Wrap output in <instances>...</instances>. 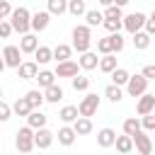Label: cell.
<instances>
[{
	"instance_id": "1",
	"label": "cell",
	"mask_w": 155,
	"mask_h": 155,
	"mask_svg": "<svg viewBox=\"0 0 155 155\" xmlns=\"http://www.w3.org/2000/svg\"><path fill=\"white\" fill-rule=\"evenodd\" d=\"M90 29H92V27H87V24H75V27H73V48H75L78 53H82V51H87V48L92 46V34H90Z\"/></svg>"
},
{
	"instance_id": "2",
	"label": "cell",
	"mask_w": 155,
	"mask_h": 155,
	"mask_svg": "<svg viewBox=\"0 0 155 155\" xmlns=\"http://www.w3.org/2000/svg\"><path fill=\"white\" fill-rule=\"evenodd\" d=\"M29 17H31V12L27 10V7H12V12H10V24H12V31H19V34H27L29 31Z\"/></svg>"
},
{
	"instance_id": "3",
	"label": "cell",
	"mask_w": 155,
	"mask_h": 155,
	"mask_svg": "<svg viewBox=\"0 0 155 155\" xmlns=\"http://www.w3.org/2000/svg\"><path fill=\"white\" fill-rule=\"evenodd\" d=\"M15 136H17V138H15V145H17L19 153L34 150V128H31V126H22Z\"/></svg>"
},
{
	"instance_id": "4",
	"label": "cell",
	"mask_w": 155,
	"mask_h": 155,
	"mask_svg": "<svg viewBox=\"0 0 155 155\" xmlns=\"http://www.w3.org/2000/svg\"><path fill=\"white\" fill-rule=\"evenodd\" d=\"M97 109H99V97H97L94 92H87V94L82 97V102L78 104V114H80V116H94Z\"/></svg>"
},
{
	"instance_id": "5",
	"label": "cell",
	"mask_w": 155,
	"mask_h": 155,
	"mask_svg": "<svg viewBox=\"0 0 155 155\" xmlns=\"http://www.w3.org/2000/svg\"><path fill=\"white\" fill-rule=\"evenodd\" d=\"M143 22H145V15H143V12H131V15H124V17H121V27H124L128 34L143 29Z\"/></svg>"
},
{
	"instance_id": "6",
	"label": "cell",
	"mask_w": 155,
	"mask_h": 155,
	"mask_svg": "<svg viewBox=\"0 0 155 155\" xmlns=\"http://www.w3.org/2000/svg\"><path fill=\"white\" fill-rule=\"evenodd\" d=\"M145 90H148V80H145L143 75H128V80H126V92H128L131 97H140Z\"/></svg>"
},
{
	"instance_id": "7",
	"label": "cell",
	"mask_w": 155,
	"mask_h": 155,
	"mask_svg": "<svg viewBox=\"0 0 155 155\" xmlns=\"http://www.w3.org/2000/svg\"><path fill=\"white\" fill-rule=\"evenodd\" d=\"M131 140H133V145H136V150H138L140 155H150V153H153V140H150V136L143 133V128L136 131V133L131 136Z\"/></svg>"
},
{
	"instance_id": "8",
	"label": "cell",
	"mask_w": 155,
	"mask_h": 155,
	"mask_svg": "<svg viewBox=\"0 0 155 155\" xmlns=\"http://www.w3.org/2000/svg\"><path fill=\"white\" fill-rule=\"evenodd\" d=\"M2 61H5V68H17L19 63H22V51H19V46H5L2 48Z\"/></svg>"
},
{
	"instance_id": "9",
	"label": "cell",
	"mask_w": 155,
	"mask_h": 155,
	"mask_svg": "<svg viewBox=\"0 0 155 155\" xmlns=\"http://www.w3.org/2000/svg\"><path fill=\"white\" fill-rule=\"evenodd\" d=\"M51 143H53V133H51L46 126H41V128H34V148H39V150H46V148H51Z\"/></svg>"
},
{
	"instance_id": "10",
	"label": "cell",
	"mask_w": 155,
	"mask_h": 155,
	"mask_svg": "<svg viewBox=\"0 0 155 155\" xmlns=\"http://www.w3.org/2000/svg\"><path fill=\"white\" fill-rule=\"evenodd\" d=\"M48 22H51V15H48L46 10H39V12H34V15L29 17V29H31V31H44V29L48 27Z\"/></svg>"
},
{
	"instance_id": "11",
	"label": "cell",
	"mask_w": 155,
	"mask_h": 155,
	"mask_svg": "<svg viewBox=\"0 0 155 155\" xmlns=\"http://www.w3.org/2000/svg\"><path fill=\"white\" fill-rule=\"evenodd\" d=\"M78 70H80V65H78L75 61H70V58H68V61H58V65H56V73H53V75H56V78H73Z\"/></svg>"
},
{
	"instance_id": "12",
	"label": "cell",
	"mask_w": 155,
	"mask_h": 155,
	"mask_svg": "<svg viewBox=\"0 0 155 155\" xmlns=\"http://www.w3.org/2000/svg\"><path fill=\"white\" fill-rule=\"evenodd\" d=\"M36 73H39V63L36 61H27V63H19L17 65V75L22 80H34Z\"/></svg>"
},
{
	"instance_id": "13",
	"label": "cell",
	"mask_w": 155,
	"mask_h": 155,
	"mask_svg": "<svg viewBox=\"0 0 155 155\" xmlns=\"http://www.w3.org/2000/svg\"><path fill=\"white\" fill-rule=\"evenodd\" d=\"M136 109H138V114H140V116H143V114H148V111H153V109H155V94H150V92L145 90V92L140 94V99H138V107H136Z\"/></svg>"
},
{
	"instance_id": "14",
	"label": "cell",
	"mask_w": 155,
	"mask_h": 155,
	"mask_svg": "<svg viewBox=\"0 0 155 155\" xmlns=\"http://www.w3.org/2000/svg\"><path fill=\"white\" fill-rule=\"evenodd\" d=\"M46 121H48V116L41 109H31L27 114V126H31V128H41V126H46Z\"/></svg>"
},
{
	"instance_id": "15",
	"label": "cell",
	"mask_w": 155,
	"mask_h": 155,
	"mask_svg": "<svg viewBox=\"0 0 155 155\" xmlns=\"http://www.w3.org/2000/svg\"><path fill=\"white\" fill-rule=\"evenodd\" d=\"M73 131H75V136H87V133H92V119H90V116H78V119L73 121Z\"/></svg>"
},
{
	"instance_id": "16",
	"label": "cell",
	"mask_w": 155,
	"mask_h": 155,
	"mask_svg": "<svg viewBox=\"0 0 155 155\" xmlns=\"http://www.w3.org/2000/svg\"><path fill=\"white\" fill-rule=\"evenodd\" d=\"M39 46V39H36V34H22V39H19V51L22 53H34V48Z\"/></svg>"
},
{
	"instance_id": "17",
	"label": "cell",
	"mask_w": 155,
	"mask_h": 155,
	"mask_svg": "<svg viewBox=\"0 0 155 155\" xmlns=\"http://www.w3.org/2000/svg\"><path fill=\"white\" fill-rule=\"evenodd\" d=\"M97 61H99V58H97V53H92V51L87 48V51H82V53H80L78 65H80L82 70H94V68H97Z\"/></svg>"
},
{
	"instance_id": "18",
	"label": "cell",
	"mask_w": 155,
	"mask_h": 155,
	"mask_svg": "<svg viewBox=\"0 0 155 155\" xmlns=\"http://www.w3.org/2000/svg\"><path fill=\"white\" fill-rule=\"evenodd\" d=\"M63 99V90L53 82V85H48V87H44V102H51V104H58Z\"/></svg>"
},
{
	"instance_id": "19",
	"label": "cell",
	"mask_w": 155,
	"mask_h": 155,
	"mask_svg": "<svg viewBox=\"0 0 155 155\" xmlns=\"http://www.w3.org/2000/svg\"><path fill=\"white\" fill-rule=\"evenodd\" d=\"M114 138H116V131H114V128H102V131L97 133L99 148H111V145H114Z\"/></svg>"
},
{
	"instance_id": "20",
	"label": "cell",
	"mask_w": 155,
	"mask_h": 155,
	"mask_svg": "<svg viewBox=\"0 0 155 155\" xmlns=\"http://www.w3.org/2000/svg\"><path fill=\"white\" fill-rule=\"evenodd\" d=\"M131 36H133V46H136V51H145V48L150 46V34H148V31H140V29H138V31H133Z\"/></svg>"
},
{
	"instance_id": "21",
	"label": "cell",
	"mask_w": 155,
	"mask_h": 155,
	"mask_svg": "<svg viewBox=\"0 0 155 155\" xmlns=\"http://www.w3.org/2000/svg\"><path fill=\"white\" fill-rule=\"evenodd\" d=\"M58 143L61 145H73L75 143V131H73V126H61L58 128Z\"/></svg>"
},
{
	"instance_id": "22",
	"label": "cell",
	"mask_w": 155,
	"mask_h": 155,
	"mask_svg": "<svg viewBox=\"0 0 155 155\" xmlns=\"http://www.w3.org/2000/svg\"><path fill=\"white\" fill-rule=\"evenodd\" d=\"M97 65H99L102 73H111L116 68V56L114 53H102V58L97 61Z\"/></svg>"
},
{
	"instance_id": "23",
	"label": "cell",
	"mask_w": 155,
	"mask_h": 155,
	"mask_svg": "<svg viewBox=\"0 0 155 155\" xmlns=\"http://www.w3.org/2000/svg\"><path fill=\"white\" fill-rule=\"evenodd\" d=\"M114 145H116V150H119L121 155H128V153L133 150V140H131V136H116V138H114Z\"/></svg>"
},
{
	"instance_id": "24",
	"label": "cell",
	"mask_w": 155,
	"mask_h": 155,
	"mask_svg": "<svg viewBox=\"0 0 155 155\" xmlns=\"http://www.w3.org/2000/svg\"><path fill=\"white\" fill-rule=\"evenodd\" d=\"M51 56H53L56 61H68V58L73 56V46H68V44H58L56 48H51Z\"/></svg>"
},
{
	"instance_id": "25",
	"label": "cell",
	"mask_w": 155,
	"mask_h": 155,
	"mask_svg": "<svg viewBox=\"0 0 155 155\" xmlns=\"http://www.w3.org/2000/svg\"><path fill=\"white\" fill-rule=\"evenodd\" d=\"M24 99L29 102L31 109H41V104H44V92H41V90H29V92L24 94Z\"/></svg>"
},
{
	"instance_id": "26",
	"label": "cell",
	"mask_w": 155,
	"mask_h": 155,
	"mask_svg": "<svg viewBox=\"0 0 155 155\" xmlns=\"http://www.w3.org/2000/svg\"><path fill=\"white\" fill-rule=\"evenodd\" d=\"M87 0H68V7H65V12H70L73 17H82L85 15V10H87V5H85Z\"/></svg>"
},
{
	"instance_id": "27",
	"label": "cell",
	"mask_w": 155,
	"mask_h": 155,
	"mask_svg": "<svg viewBox=\"0 0 155 155\" xmlns=\"http://www.w3.org/2000/svg\"><path fill=\"white\" fill-rule=\"evenodd\" d=\"M34 58H36V63H39V65H46L48 61H53V56H51V48H48V46H36V48H34Z\"/></svg>"
},
{
	"instance_id": "28",
	"label": "cell",
	"mask_w": 155,
	"mask_h": 155,
	"mask_svg": "<svg viewBox=\"0 0 155 155\" xmlns=\"http://www.w3.org/2000/svg\"><path fill=\"white\" fill-rule=\"evenodd\" d=\"M78 116H80V114H78V107H73V104L63 107V109H61V114H58V119H61L63 124H73Z\"/></svg>"
},
{
	"instance_id": "29",
	"label": "cell",
	"mask_w": 155,
	"mask_h": 155,
	"mask_svg": "<svg viewBox=\"0 0 155 155\" xmlns=\"http://www.w3.org/2000/svg\"><path fill=\"white\" fill-rule=\"evenodd\" d=\"M85 22H87V27H99L102 24V19H104V15L99 12V10H85Z\"/></svg>"
},
{
	"instance_id": "30",
	"label": "cell",
	"mask_w": 155,
	"mask_h": 155,
	"mask_svg": "<svg viewBox=\"0 0 155 155\" xmlns=\"http://www.w3.org/2000/svg\"><path fill=\"white\" fill-rule=\"evenodd\" d=\"M104 97H107L109 102H114V104H116V102H121V99H124V92H121V87H119V85H114V82H111V85H107Z\"/></svg>"
},
{
	"instance_id": "31",
	"label": "cell",
	"mask_w": 155,
	"mask_h": 155,
	"mask_svg": "<svg viewBox=\"0 0 155 155\" xmlns=\"http://www.w3.org/2000/svg\"><path fill=\"white\" fill-rule=\"evenodd\" d=\"M126 80H128V70L116 65V68L111 70V82H114V85H119V87H124V85H126Z\"/></svg>"
},
{
	"instance_id": "32",
	"label": "cell",
	"mask_w": 155,
	"mask_h": 155,
	"mask_svg": "<svg viewBox=\"0 0 155 155\" xmlns=\"http://www.w3.org/2000/svg\"><path fill=\"white\" fill-rule=\"evenodd\" d=\"M34 80H39V87H48V85L56 82V75H53L51 70H39V73L34 75Z\"/></svg>"
},
{
	"instance_id": "33",
	"label": "cell",
	"mask_w": 155,
	"mask_h": 155,
	"mask_svg": "<svg viewBox=\"0 0 155 155\" xmlns=\"http://www.w3.org/2000/svg\"><path fill=\"white\" fill-rule=\"evenodd\" d=\"M70 82H73V90H75V92H85V90L90 87V78H85V75H80V73H75V75L70 78Z\"/></svg>"
},
{
	"instance_id": "34",
	"label": "cell",
	"mask_w": 155,
	"mask_h": 155,
	"mask_svg": "<svg viewBox=\"0 0 155 155\" xmlns=\"http://www.w3.org/2000/svg\"><path fill=\"white\" fill-rule=\"evenodd\" d=\"M136 131H140V119H138V116H128V119L124 121V133H126V136H133Z\"/></svg>"
},
{
	"instance_id": "35",
	"label": "cell",
	"mask_w": 155,
	"mask_h": 155,
	"mask_svg": "<svg viewBox=\"0 0 155 155\" xmlns=\"http://www.w3.org/2000/svg\"><path fill=\"white\" fill-rule=\"evenodd\" d=\"M12 111H15L17 116H27V114L31 111V107H29V102H27L24 97H19V99H17L15 104H12Z\"/></svg>"
},
{
	"instance_id": "36",
	"label": "cell",
	"mask_w": 155,
	"mask_h": 155,
	"mask_svg": "<svg viewBox=\"0 0 155 155\" xmlns=\"http://www.w3.org/2000/svg\"><path fill=\"white\" fill-rule=\"evenodd\" d=\"M68 7V0H48V15H63Z\"/></svg>"
},
{
	"instance_id": "37",
	"label": "cell",
	"mask_w": 155,
	"mask_h": 155,
	"mask_svg": "<svg viewBox=\"0 0 155 155\" xmlns=\"http://www.w3.org/2000/svg\"><path fill=\"white\" fill-rule=\"evenodd\" d=\"M102 15H104V19H121V17H124L121 7H119V5H114V2H111V5H107V10H104Z\"/></svg>"
},
{
	"instance_id": "38",
	"label": "cell",
	"mask_w": 155,
	"mask_h": 155,
	"mask_svg": "<svg viewBox=\"0 0 155 155\" xmlns=\"http://www.w3.org/2000/svg\"><path fill=\"white\" fill-rule=\"evenodd\" d=\"M97 51L99 53H114V48H111V34L97 41Z\"/></svg>"
},
{
	"instance_id": "39",
	"label": "cell",
	"mask_w": 155,
	"mask_h": 155,
	"mask_svg": "<svg viewBox=\"0 0 155 155\" xmlns=\"http://www.w3.org/2000/svg\"><path fill=\"white\" fill-rule=\"evenodd\" d=\"M111 48H114V53L124 51V36L119 31H111Z\"/></svg>"
},
{
	"instance_id": "40",
	"label": "cell",
	"mask_w": 155,
	"mask_h": 155,
	"mask_svg": "<svg viewBox=\"0 0 155 155\" xmlns=\"http://www.w3.org/2000/svg\"><path fill=\"white\" fill-rule=\"evenodd\" d=\"M140 128H145V131H153V128H155V114H153V111H148V114H143V121H140Z\"/></svg>"
},
{
	"instance_id": "41",
	"label": "cell",
	"mask_w": 155,
	"mask_h": 155,
	"mask_svg": "<svg viewBox=\"0 0 155 155\" xmlns=\"http://www.w3.org/2000/svg\"><path fill=\"white\" fill-rule=\"evenodd\" d=\"M102 24H104V29H107L109 34L121 29V19H102Z\"/></svg>"
},
{
	"instance_id": "42",
	"label": "cell",
	"mask_w": 155,
	"mask_h": 155,
	"mask_svg": "<svg viewBox=\"0 0 155 155\" xmlns=\"http://www.w3.org/2000/svg\"><path fill=\"white\" fill-rule=\"evenodd\" d=\"M10 34H12L10 19H0V39H10Z\"/></svg>"
},
{
	"instance_id": "43",
	"label": "cell",
	"mask_w": 155,
	"mask_h": 155,
	"mask_svg": "<svg viewBox=\"0 0 155 155\" xmlns=\"http://www.w3.org/2000/svg\"><path fill=\"white\" fill-rule=\"evenodd\" d=\"M143 27H145V31L153 36L155 34V12L153 15H145V22H143Z\"/></svg>"
},
{
	"instance_id": "44",
	"label": "cell",
	"mask_w": 155,
	"mask_h": 155,
	"mask_svg": "<svg viewBox=\"0 0 155 155\" xmlns=\"http://www.w3.org/2000/svg\"><path fill=\"white\" fill-rule=\"evenodd\" d=\"M10 116H12V107H10L7 102H2V99H0V121H7Z\"/></svg>"
},
{
	"instance_id": "45",
	"label": "cell",
	"mask_w": 155,
	"mask_h": 155,
	"mask_svg": "<svg viewBox=\"0 0 155 155\" xmlns=\"http://www.w3.org/2000/svg\"><path fill=\"white\" fill-rule=\"evenodd\" d=\"M10 12H12V5H10L7 0H0V19H7Z\"/></svg>"
},
{
	"instance_id": "46",
	"label": "cell",
	"mask_w": 155,
	"mask_h": 155,
	"mask_svg": "<svg viewBox=\"0 0 155 155\" xmlns=\"http://www.w3.org/2000/svg\"><path fill=\"white\" fill-rule=\"evenodd\" d=\"M140 75H143V78H145V80H153V78H155V65H145V68H143V73H140Z\"/></svg>"
},
{
	"instance_id": "47",
	"label": "cell",
	"mask_w": 155,
	"mask_h": 155,
	"mask_svg": "<svg viewBox=\"0 0 155 155\" xmlns=\"http://www.w3.org/2000/svg\"><path fill=\"white\" fill-rule=\"evenodd\" d=\"M111 2H114V5H119V7H124V5H128L131 0H111Z\"/></svg>"
},
{
	"instance_id": "48",
	"label": "cell",
	"mask_w": 155,
	"mask_h": 155,
	"mask_svg": "<svg viewBox=\"0 0 155 155\" xmlns=\"http://www.w3.org/2000/svg\"><path fill=\"white\" fill-rule=\"evenodd\" d=\"M97 2H99V5H104V7H107V5H111V0H97Z\"/></svg>"
},
{
	"instance_id": "49",
	"label": "cell",
	"mask_w": 155,
	"mask_h": 155,
	"mask_svg": "<svg viewBox=\"0 0 155 155\" xmlns=\"http://www.w3.org/2000/svg\"><path fill=\"white\" fill-rule=\"evenodd\" d=\"M5 70V61H2V53H0V73Z\"/></svg>"
},
{
	"instance_id": "50",
	"label": "cell",
	"mask_w": 155,
	"mask_h": 155,
	"mask_svg": "<svg viewBox=\"0 0 155 155\" xmlns=\"http://www.w3.org/2000/svg\"><path fill=\"white\" fill-rule=\"evenodd\" d=\"M0 99H2V87H0Z\"/></svg>"
}]
</instances>
